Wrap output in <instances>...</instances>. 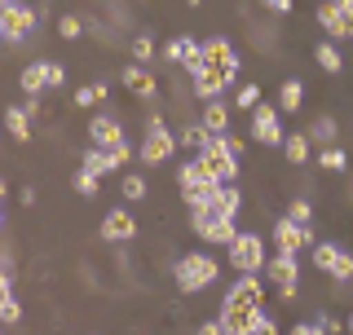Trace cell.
Here are the masks:
<instances>
[{
  "label": "cell",
  "instance_id": "1",
  "mask_svg": "<svg viewBox=\"0 0 353 335\" xmlns=\"http://www.w3.org/2000/svg\"><path fill=\"white\" fill-rule=\"evenodd\" d=\"M172 274H176V287H181V292H203V287L216 283L221 265H216V256H208V252H185L181 261L172 265Z\"/></svg>",
  "mask_w": 353,
  "mask_h": 335
},
{
  "label": "cell",
  "instance_id": "2",
  "mask_svg": "<svg viewBox=\"0 0 353 335\" xmlns=\"http://www.w3.org/2000/svg\"><path fill=\"white\" fill-rule=\"evenodd\" d=\"M40 18H44V5H22V0L5 5L0 9V36H5V44H22L40 27Z\"/></svg>",
  "mask_w": 353,
  "mask_h": 335
},
{
  "label": "cell",
  "instance_id": "3",
  "mask_svg": "<svg viewBox=\"0 0 353 335\" xmlns=\"http://www.w3.org/2000/svg\"><path fill=\"white\" fill-rule=\"evenodd\" d=\"M199 49H203V66L221 75V84H225V88H230V84H239L243 62H239V53L230 49V40H225V36H208V40H199Z\"/></svg>",
  "mask_w": 353,
  "mask_h": 335
},
{
  "label": "cell",
  "instance_id": "4",
  "mask_svg": "<svg viewBox=\"0 0 353 335\" xmlns=\"http://www.w3.org/2000/svg\"><path fill=\"white\" fill-rule=\"evenodd\" d=\"M176 154V132H168V124H163L159 115H150V124H146V137H141V146H137V159L154 168V163H168Z\"/></svg>",
  "mask_w": 353,
  "mask_h": 335
},
{
  "label": "cell",
  "instance_id": "5",
  "mask_svg": "<svg viewBox=\"0 0 353 335\" xmlns=\"http://www.w3.org/2000/svg\"><path fill=\"white\" fill-rule=\"evenodd\" d=\"M261 309V274H239V283L225 292L221 318H252Z\"/></svg>",
  "mask_w": 353,
  "mask_h": 335
},
{
  "label": "cell",
  "instance_id": "6",
  "mask_svg": "<svg viewBox=\"0 0 353 335\" xmlns=\"http://www.w3.org/2000/svg\"><path fill=\"white\" fill-rule=\"evenodd\" d=\"M199 163H203L208 172H212V181H221V185L239 181V159L225 150V137H212V132H208L203 146H199Z\"/></svg>",
  "mask_w": 353,
  "mask_h": 335
},
{
  "label": "cell",
  "instance_id": "7",
  "mask_svg": "<svg viewBox=\"0 0 353 335\" xmlns=\"http://www.w3.org/2000/svg\"><path fill=\"white\" fill-rule=\"evenodd\" d=\"M190 225H194V234L203 243H212V247H230L234 243V234H239V225H234V216H216V212H190Z\"/></svg>",
  "mask_w": 353,
  "mask_h": 335
},
{
  "label": "cell",
  "instance_id": "8",
  "mask_svg": "<svg viewBox=\"0 0 353 335\" xmlns=\"http://www.w3.org/2000/svg\"><path fill=\"white\" fill-rule=\"evenodd\" d=\"M230 265H234L239 274H265V243L261 234H234V243H230Z\"/></svg>",
  "mask_w": 353,
  "mask_h": 335
},
{
  "label": "cell",
  "instance_id": "9",
  "mask_svg": "<svg viewBox=\"0 0 353 335\" xmlns=\"http://www.w3.org/2000/svg\"><path fill=\"white\" fill-rule=\"evenodd\" d=\"M265 278L274 283V292L283 300L296 296V287H301V265H296V252H279L274 261H265Z\"/></svg>",
  "mask_w": 353,
  "mask_h": 335
},
{
  "label": "cell",
  "instance_id": "10",
  "mask_svg": "<svg viewBox=\"0 0 353 335\" xmlns=\"http://www.w3.org/2000/svg\"><path fill=\"white\" fill-rule=\"evenodd\" d=\"M274 243H279V252H314V230L309 225H296L292 216H279L274 221Z\"/></svg>",
  "mask_w": 353,
  "mask_h": 335
},
{
  "label": "cell",
  "instance_id": "11",
  "mask_svg": "<svg viewBox=\"0 0 353 335\" xmlns=\"http://www.w3.org/2000/svg\"><path fill=\"white\" fill-rule=\"evenodd\" d=\"M283 110L279 106H256L252 110V141H261V146H279L283 150V124H279Z\"/></svg>",
  "mask_w": 353,
  "mask_h": 335
},
{
  "label": "cell",
  "instance_id": "12",
  "mask_svg": "<svg viewBox=\"0 0 353 335\" xmlns=\"http://www.w3.org/2000/svg\"><path fill=\"white\" fill-rule=\"evenodd\" d=\"M88 141L93 146H102V150H115V146H124V124H119L110 110H97L93 119H88Z\"/></svg>",
  "mask_w": 353,
  "mask_h": 335
},
{
  "label": "cell",
  "instance_id": "13",
  "mask_svg": "<svg viewBox=\"0 0 353 335\" xmlns=\"http://www.w3.org/2000/svg\"><path fill=\"white\" fill-rule=\"evenodd\" d=\"M102 238H106V243H128V238H137V216H132L128 207L106 212V216H102Z\"/></svg>",
  "mask_w": 353,
  "mask_h": 335
},
{
  "label": "cell",
  "instance_id": "14",
  "mask_svg": "<svg viewBox=\"0 0 353 335\" xmlns=\"http://www.w3.org/2000/svg\"><path fill=\"white\" fill-rule=\"evenodd\" d=\"M119 80H124V88H128L132 97H141V102H150V97H154V75H150L141 62L124 66V71H119Z\"/></svg>",
  "mask_w": 353,
  "mask_h": 335
},
{
  "label": "cell",
  "instance_id": "15",
  "mask_svg": "<svg viewBox=\"0 0 353 335\" xmlns=\"http://www.w3.org/2000/svg\"><path fill=\"white\" fill-rule=\"evenodd\" d=\"M199 124L212 132V137H225V132H230V106L221 102V97L203 102V110H199Z\"/></svg>",
  "mask_w": 353,
  "mask_h": 335
},
{
  "label": "cell",
  "instance_id": "16",
  "mask_svg": "<svg viewBox=\"0 0 353 335\" xmlns=\"http://www.w3.org/2000/svg\"><path fill=\"white\" fill-rule=\"evenodd\" d=\"M80 168H88L93 176H106V172H119L124 163H119L110 150H102V146H88V150L80 154Z\"/></svg>",
  "mask_w": 353,
  "mask_h": 335
},
{
  "label": "cell",
  "instance_id": "17",
  "mask_svg": "<svg viewBox=\"0 0 353 335\" xmlns=\"http://www.w3.org/2000/svg\"><path fill=\"white\" fill-rule=\"evenodd\" d=\"M18 84H22V93H27V97H40L44 88H49V62H27V66H22V75H18Z\"/></svg>",
  "mask_w": 353,
  "mask_h": 335
},
{
  "label": "cell",
  "instance_id": "18",
  "mask_svg": "<svg viewBox=\"0 0 353 335\" xmlns=\"http://www.w3.org/2000/svg\"><path fill=\"white\" fill-rule=\"evenodd\" d=\"M190 88H194V97H199V102H212V97H221V93H225L221 75H216V71H208V66H203L199 75H190Z\"/></svg>",
  "mask_w": 353,
  "mask_h": 335
},
{
  "label": "cell",
  "instance_id": "19",
  "mask_svg": "<svg viewBox=\"0 0 353 335\" xmlns=\"http://www.w3.org/2000/svg\"><path fill=\"white\" fill-rule=\"evenodd\" d=\"M5 132H9L14 141H22V146H27V141H31V115H27L22 106H5Z\"/></svg>",
  "mask_w": 353,
  "mask_h": 335
},
{
  "label": "cell",
  "instance_id": "20",
  "mask_svg": "<svg viewBox=\"0 0 353 335\" xmlns=\"http://www.w3.org/2000/svg\"><path fill=\"white\" fill-rule=\"evenodd\" d=\"M239 203H243L239 185H234V181H225V185L216 190V199H212V207H208V212H216V216H239Z\"/></svg>",
  "mask_w": 353,
  "mask_h": 335
},
{
  "label": "cell",
  "instance_id": "21",
  "mask_svg": "<svg viewBox=\"0 0 353 335\" xmlns=\"http://www.w3.org/2000/svg\"><path fill=\"white\" fill-rule=\"evenodd\" d=\"M318 27H323L331 40H345V18H340V5H336V0L318 5Z\"/></svg>",
  "mask_w": 353,
  "mask_h": 335
},
{
  "label": "cell",
  "instance_id": "22",
  "mask_svg": "<svg viewBox=\"0 0 353 335\" xmlns=\"http://www.w3.org/2000/svg\"><path fill=\"white\" fill-rule=\"evenodd\" d=\"M309 146H314V141H309L305 132H287L283 137V159L301 168V163H309Z\"/></svg>",
  "mask_w": 353,
  "mask_h": 335
},
{
  "label": "cell",
  "instance_id": "23",
  "mask_svg": "<svg viewBox=\"0 0 353 335\" xmlns=\"http://www.w3.org/2000/svg\"><path fill=\"white\" fill-rule=\"evenodd\" d=\"M314 62L323 66L327 75H340V71H345V58H340V49H336L331 40H318V44H314Z\"/></svg>",
  "mask_w": 353,
  "mask_h": 335
},
{
  "label": "cell",
  "instance_id": "24",
  "mask_svg": "<svg viewBox=\"0 0 353 335\" xmlns=\"http://www.w3.org/2000/svg\"><path fill=\"white\" fill-rule=\"evenodd\" d=\"M301 102H305V84L301 80H283L279 84V110H283V115H296Z\"/></svg>",
  "mask_w": 353,
  "mask_h": 335
},
{
  "label": "cell",
  "instance_id": "25",
  "mask_svg": "<svg viewBox=\"0 0 353 335\" xmlns=\"http://www.w3.org/2000/svg\"><path fill=\"white\" fill-rule=\"evenodd\" d=\"M305 137H309V141H318V146H336V119H331V115H318L314 124H309Z\"/></svg>",
  "mask_w": 353,
  "mask_h": 335
},
{
  "label": "cell",
  "instance_id": "26",
  "mask_svg": "<svg viewBox=\"0 0 353 335\" xmlns=\"http://www.w3.org/2000/svg\"><path fill=\"white\" fill-rule=\"evenodd\" d=\"M176 176H181V190H194V185H208V181H212V172H208L199 159L181 163V172H176Z\"/></svg>",
  "mask_w": 353,
  "mask_h": 335
},
{
  "label": "cell",
  "instance_id": "27",
  "mask_svg": "<svg viewBox=\"0 0 353 335\" xmlns=\"http://www.w3.org/2000/svg\"><path fill=\"white\" fill-rule=\"evenodd\" d=\"M318 163H323L327 172H345V168H349V154L340 150V146H323V150H318Z\"/></svg>",
  "mask_w": 353,
  "mask_h": 335
},
{
  "label": "cell",
  "instance_id": "28",
  "mask_svg": "<svg viewBox=\"0 0 353 335\" xmlns=\"http://www.w3.org/2000/svg\"><path fill=\"white\" fill-rule=\"evenodd\" d=\"M181 71H185V75H199V71H203V49H199V40H190V36H185V58H181Z\"/></svg>",
  "mask_w": 353,
  "mask_h": 335
},
{
  "label": "cell",
  "instance_id": "29",
  "mask_svg": "<svg viewBox=\"0 0 353 335\" xmlns=\"http://www.w3.org/2000/svg\"><path fill=\"white\" fill-rule=\"evenodd\" d=\"M336 256H340V247H336V243H314V270L331 274V265H336Z\"/></svg>",
  "mask_w": 353,
  "mask_h": 335
},
{
  "label": "cell",
  "instance_id": "30",
  "mask_svg": "<svg viewBox=\"0 0 353 335\" xmlns=\"http://www.w3.org/2000/svg\"><path fill=\"white\" fill-rule=\"evenodd\" d=\"M234 106H239V110H256V106H261V88H256V84H239Z\"/></svg>",
  "mask_w": 353,
  "mask_h": 335
},
{
  "label": "cell",
  "instance_id": "31",
  "mask_svg": "<svg viewBox=\"0 0 353 335\" xmlns=\"http://www.w3.org/2000/svg\"><path fill=\"white\" fill-rule=\"evenodd\" d=\"M97 185H102V176H93L88 168H80V172H75V194L93 199V194H97Z\"/></svg>",
  "mask_w": 353,
  "mask_h": 335
},
{
  "label": "cell",
  "instance_id": "32",
  "mask_svg": "<svg viewBox=\"0 0 353 335\" xmlns=\"http://www.w3.org/2000/svg\"><path fill=\"white\" fill-rule=\"evenodd\" d=\"M283 216H292L296 225H309V221H314V207H309V199H292Z\"/></svg>",
  "mask_w": 353,
  "mask_h": 335
},
{
  "label": "cell",
  "instance_id": "33",
  "mask_svg": "<svg viewBox=\"0 0 353 335\" xmlns=\"http://www.w3.org/2000/svg\"><path fill=\"white\" fill-rule=\"evenodd\" d=\"M203 137H208V128H203V124H190V128H181V132H176V146H190V150H199V146H203Z\"/></svg>",
  "mask_w": 353,
  "mask_h": 335
},
{
  "label": "cell",
  "instance_id": "34",
  "mask_svg": "<svg viewBox=\"0 0 353 335\" xmlns=\"http://www.w3.org/2000/svg\"><path fill=\"white\" fill-rule=\"evenodd\" d=\"M58 36H62V40H80V36H84V22L75 18V14H62V18H58Z\"/></svg>",
  "mask_w": 353,
  "mask_h": 335
},
{
  "label": "cell",
  "instance_id": "35",
  "mask_svg": "<svg viewBox=\"0 0 353 335\" xmlns=\"http://www.w3.org/2000/svg\"><path fill=\"white\" fill-rule=\"evenodd\" d=\"M119 190H124V199H132V203H137V199H146V181H141V172H128Z\"/></svg>",
  "mask_w": 353,
  "mask_h": 335
},
{
  "label": "cell",
  "instance_id": "36",
  "mask_svg": "<svg viewBox=\"0 0 353 335\" xmlns=\"http://www.w3.org/2000/svg\"><path fill=\"white\" fill-rule=\"evenodd\" d=\"M150 58H154V40H150V36H137V40H132V62L146 66Z\"/></svg>",
  "mask_w": 353,
  "mask_h": 335
},
{
  "label": "cell",
  "instance_id": "37",
  "mask_svg": "<svg viewBox=\"0 0 353 335\" xmlns=\"http://www.w3.org/2000/svg\"><path fill=\"white\" fill-rule=\"evenodd\" d=\"M252 327H256L252 335H279V322L270 318V309H256V318H252Z\"/></svg>",
  "mask_w": 353,
  "mask_h": 335
},
{
  "label": "cell",
  "instance_id": "38",
  "mask_svg": "<svg viewBox=\"0 0 353 335\" xmlns=\"http://www.w3.org/2000/svg\"><path fill=\"white\" fill-rule=\"evenodd\" d=\"M93 102H102V88H97V84H84V88H75V106H80V110H88Z\"/></svg>",
  "mask_w": 353,
  "mask_h": 335
},
{
  "label": "cell",
  "instance_id": "39",
  "mask_svg": "<svg viewBox=\"0 0 353 335\" xmlns=\"http://www.w3.org/2000/svg\"><path fill=\"white\" fill-rule=\"evenodd\" d=\"M163 58H168V62H176V66H181V58H185V36H172L168 44H163Z\"/></svg>",
  "mask_w": 353,
  "mask_h": 335
},
{
  "label": "cell",
  "instance_id": "40",
  "mask_svg": "<svg viewBox=\"0 0 353 335\" xmlns=\"http://www.w3.org/2000/svg\"><path fill=\"white\" fill-rule=\"evenodd\" d=\"M225 150L243 163V154H248V137H239V132H225Z\"/></svg>",
  "mask_w": 353,
  "mask_h": 335
},
{
  "label": "cell",
  "instance_id": "41",
  "mask_svg": "<svg viewBox=\"0 0 353 335\" xmlns=\"http://www.w3.org/2000/svg\"><path fill=\"white\" fill-rule=\"evenodd\" d=\"M18 318H22V305L18 300H5V305H0V322L9 327V322H18Z\"/></svg>",
  "mask_w": 353,
  "mask_h": 335
},
{
  "label": "cell",
  "instance_id": "42",
  "mask_svg": "<svg viewBox=\"0 0 353 335\" xmlns=\"http://www.w3.org/2000/svg\"><path fill=\"white\" fill-rule=\"evenodd\" d=\"M340 18H345V40H353V0H336Z\"/></svg>",
  "mask_w": 353,
  "mask_h": 335
},
{
  "label": "cell",
  "instance_id": "43",
  "mask_svg": "<svg viewBox=\"0 0 353 335\" xmlns=\"http://www.w3.org/2000/svg\"><path fill=\"white\" fill-rule=\"evenodd\" d=\"M66 84V66L62 62H49V88H62Z\"/></svg>",
  "mask_w": 353,
  "mask_h": 335
},
{
  "label": "cell",
  "instance_id": "44",
  "mask_svg": "<svg viewBox=\"0 0 353 335\" xmlns=\"http://www.w3.org/2000/svg\"><path fill=\"white\" fill-rule=\"evenodd\" d=\"M287 335H327V331L318 327V322H296V327L287 331Z\"/></svg>",
  "mask_w": 353,
  "mask_h": 335
},
{
  "label": "cell",
  "instance_id": "45",
  "mask_svg": "<svg viewBox=\"0 0 353 335\" xmlns=\"http://www.w3.org/2000/svg\"><path fill=\"white\" fill-rule=\"evenodd\" d=\"M318 327H323L327 335H336L340 327H345V322H336V318H331V314H318Z\"/></svg>",
  "mask_w": 353,
  "mask_h": 335
},
{
  "label": "cell",
  "instance_id": "46",
  "mask_svg": "<svg viewBox=\"0 0 353 335\" xmlns=\"http://www.w3.org/2000/svg\"><path fill=\"white\" fill-rule=\"evenodd\" d=\"M199 335H225V318H216V322H203V327H199Z\"/></svg>",
  "mask_w": 353,
  "mask_h": 335
},
{
  "label": "cell",
  "instance_id": "47",
  "mask_svg": "<svg viewBox=\"0 0 353 335\" xmlns=\"http://www.w3.org/2000/svg\"><path fill=\"white\" fill-rule=\"evenodd\" d=\"M5 300H14V278L0 274V305H5Z\"/></svg>",
  "mask_w": 353,
  "mask_h": 335
},
{
  "label": "cell",
  "instance_id": "48",
  "mask_svg": "<svg viewBox=\"0 0 353 335\" xmlns=\"http://www.w3.org/2000/svg\"><path fill=\"white\" fill-rule=\"evenodd\" d=\"M265 9L270 14H292V0H265Z\"/></svg>",
  "mask_w": 353,
  "mask_h": 335
},
{
  "label": "cell",
  "instance_id": "49",
  "mask_svg": "<svg viewBox=\"0 0 353 335\" xmlns=\"http://www.w3.org/2000/svg\"><path fill=\"white\" fill-rule=\"evenodd\" d=\"M0 274L14 278V256H9V252H0Z\"/></svg>",
  "mask_w": 353,
  "mask_h": 335
},
{
  "label": "cell",
  "instance_id": "50",
  "mask_svg": "<svg viewBox=\"0 0 353 335\" xmlns=\"http://www.w3.org/2000/svg\"><path fill=\"white\" fill-rule=\"evenodd\" d=\"M345 331H349V335H353V314H349V322H345Z\"/></svg>",
  "mask_w": 353,
  "mask_h": 335
},
{
  "label": "cell",
  "instance_id": "51",
  "mask_svg": "<svg viewBox=\"0 0 353 335\" xmlns=\"http://www.w3.org/2000/svg\"><path fill=\"white\" fill-rule=\"evenodd\" d=\"M5 190H9V185H5V181H0V199H5Z\"/></svg>",
  "mask_w": 353,
  "mask_h": 335
},
{
  "label": "cell",
  "instance_id": "52",
  "mask_svg": "<svg viewBox=\"0 0 353 335\" xmlns=\"http://www.w3.org/2000/svg\"><path fill=\"white\" fill-rule=\"evenodd\" d=\"M5 5H14V0H0V9H5Z\"/></svg>",
  "mask_w": 353,
  "mask_h": 335
},
{
  "label": "cell",
  "instance_id": "53",
  "mask_svg": "<svg viewBox=\"0 0 353 335\" xmlns=\"http://www.w3.org/2000/svg\"><path fill=\"white\" fill-rule=\"evenodd\" d=\"M0 225H5V212H0Z\"/></svg>",
  "mask_w": 353,
  "mask_h": 335
},
{
  "label": "cell",
  "instance_id": "54",
  "mask_svg": "<svg viewBox=\"0 0 353 335\" xmlns=\"http://www.w3.org/2000/svg\"><path fill=\"white\" fill-rule=\"evenodd\" d=\"M0 327H5V322H0Z\"/></svg>",
  "mask_w": 353,
  "mask_h": 335
},
{
  "label": "cell",
  "instance_id": "55",
  "mask_svg": "<svg viewBox=\"0 0 353 335\" xmlns=\"http://www.w3.org/2000/svg\"><path fill=\"white\" fill-rule=\"evenodd\" d=\"M349 124H353V119H349Z\"/></svg>",
  "mask_w": 353,
  "mask_h": 335
},
{
  "label": "cell",
  "instance_id": "56",
  "mask_svg": "<svg viewBox=\"0 0 353 335\" xmlns=\"http://www.w3.org/2000/svg\"><path fill=\"white\" fill-rule=\"evenodd\" d=\"M0 40H5V36H0Z\"/></svg>",
  "mask_w": 353,
  "mask_h": 335
}]
</instances>
